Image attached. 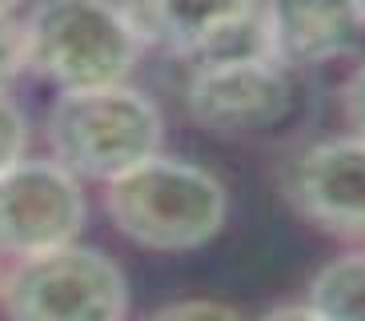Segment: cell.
<instances>
[{"instance_id":"cell-1","label":"cell","mask_w":365,"mask_h":321,"mask_svg":"<svg viewBox=\"0 0 365 321\" xmlns=\"http://www.w3.org/2000/svg\"><path fill=\"white\" fill-rule=\"evenodd\" d=\"M105 213L133 245L153 253H189L221 233L229 193L193 160L153 153L105 185Z\"/></svg>"},{"instance_id":"cell-2","label":"cell","mask_w":365,"mask_h":321,"mask_svg":"<svg viewBox=\"0 0 365 321\" xmlns=\"http://www.w3.org/2000/svg\"><path fill=\"white\" fill-rule=\"evenodd\" d=\"M48 157L76 181L108 185L165 145V117L149 93L129 81L97 88H61L44 117Z\"/></svg>"},{"instance_id":"cell-3","label":"cell","mask_w":365,"mask_h":321,"mask_svg":"<svg viewBox=\"0 0 365 321\" xmlns=\"http://www.w3.org/2000/svg\"><path fill=\"white\" fill-rule=\"evenodd\" d=\"M24 24V68L56 88L129 81L145 44L120 0H41Z\"/></svg>"},{"instance_id":"cell-4","label":"cell","mask_w":365,"mask_h":321,"mask_svg":"<svg viewBox=\"0 0 365 321\" xmlns=\"http://www.w3.org/2000/svg\"><path fill=\"white\" fill-rule=\"evenodd\" d=\"M4 321H125V269L93 245H56L16 257L0 277Z\"/></svg>"},{"instance_id":"cell-5","label":"cell","mask_w":365,"mask_h":321,"mask_svg":"<svg viewBox=\"0 0 365 321\" xmlns=\"http://www.w3.org/2000/svg\"><path fill=\"white\" fill-rule=\"evenodd\" d=\"M189 117L225 141H257L281 133L301 108V81L281 61L201 64L185 85Z\"/></svg>"},{"instance_id":"cell-6","label":"cell","mask_w":365,"mask_h":321,"mask_svg":"<svg viewBox=\"0 0 365 321\" xmlns=\"http://www.w3.org/2000/svg\"><path fill=\"white\" fill-rule=\"evenodd\" d=\"M85 189L53 157H21L0 169V257H33L76 241Z\"/></svg>"},{"instance_id":"cell-7","label":"cell","mask_w":365,"mask_h":321,"mask_svg":"<svg viewBox=\"0 0 365 321\" xmlns=\"http://www.w3.org/2000/svg\"><path fill=\"white\" fill-rule=\"evenodd\" d=\"M289 205L337 241H365V137L317 141L293 160Z\"/></svg>"},{"instance_id":"cell-8","label":"cell","mask_w":365,"mask_h":321,"mask_svg":"<svg viewBox=\"0 0 365 321\" xmlns=\"http://www.w3.org/2000/svg\"><path fill=\"white\" fill-rule=\"evenodd\" d=\"M273 61L293 73L361 56L365 12L357 0H265Z\"/></svg>"},{"instance_id":"cell-9","label":"cell","mask_w":365,"mask_h":321,"mask_svg":"<svg viewBox=\"0 0 365 321\" xmlns=\"http://www.w3.org/2000/svg\"><path fill=\"white\" fill-rule=\"evenodd\" d=\"M120 4L145 49L189 61L217 29L237 21L257 0H120Z\"/></svg>"},{"instance_id":"cell-10","label":"cell","mask_w":365,"mask_h":321,"mask_svg":"<svg viewBox=\"0 0 365 321\" xmlns=\"http://www.w3.org/2000/svg\"><path fill=\"white\" fill-rule=\"evenodd\" d=\"M305 305L322 321H365V249L325 261L309 281Z\"/></svg>"},{"instance_id":"cell-11","label":"cell","mask_w":365,"mask_h":321,"mask_svg":"<svg viewBox=\"0 0 365 321\" xmlns=\"http://www.w3.org/2000/svg\"><path fill=\"white\" fill-rule=\"evenodd\" d=\"M24 145H29V121H24V113L16 108V101L9 93H0V169L21 160Z\"/></svg>"},{"instance_id":"cell-12","label":"cell","mask_w":365,"mask_h":321,"mask_svg":"<svg viewBox=\"0 0 365 321\" xmlns=\"http://www.w3.org/2000/svg\"><path fill=\"white\" fill-rule=\"evenodd\" d=\"M145 321H241V313L221 305V301L209 297H189V301H173L161 305L157 313H149Z\"/></svg>"},{"instance_id":"cell-13","label":"cell","mask_w":365,"mask_h":321,"mask_svg":"<svg viewBox=\"0 0 365 321\" xmlns=\"http://www.w3.org/2000/svg\"><path fill=\"white\" fill-rule=\"evenodd\" d=\"M24 73V24L16 16H0V93Z\"/></svg>"},{"instance_id":"cell-14","label":"cell","mask_w":365,"mask_h":321,"mask_svg":"<svg viewBox=\"0 0 365 321\" xmlns=\"http://www.w3.org/2000/svg\"><path fill=\"white\" fill-rule=\"evenodd\" d=\"M341 108H345V121L354 128L357 137H365V61L357 64V73L345 81L341 88Z\"/></svg>"},{"instance_id":"cell-15","label":"cell","mask_w":365,"mask_h":321,"mask_svg":"<svg viewBox=\"0 0 365 321\" xmlns=\"http://www.w3.org/2000/svg\"><path fill=\"white\" fill-rule=\"evenodd\" d=\"M257 321H322V317H317L309 305H277V310L261 313Z\"/></svg>"},{"instance_id":"cell-16","label":"cell","mask_w":365,"mask_h":321,"mask_svg":"<svg viewBox=\"0 0 365 321\" xmlns=\"http://www.w3.org/2000/svg\"><path fill=\"white\" fill-rule=\"evenodd\" d=\"M21 4H24V0H0V16H12Z\"/></svg>"},{"instance_id":"cell-17","label":"cell","mask_w":365,"mask_h":321,"mask_svg":"<svg viewBox=\"0 0 365 321\" xmlns=\"http://www.w3.org/2000/svg\"><path fill=\"white\" fill-rule=\"evenodd\" d=\"M357 4H361V12H365V0H357Z\"/></svg>"},{"instance_id":"cell-18","label":"cell","mask_w":365,"mask_h":321,"mask_svg":"<svg viewBox=\"0 0 365 321\" xmlns=\"http://www.w3.org/2000/svg\"><path fill=\"white\" fill-rule=\"evenodd\" d=\"M0 277H4V269H0Z\"/></svg>"}]
</instances>
